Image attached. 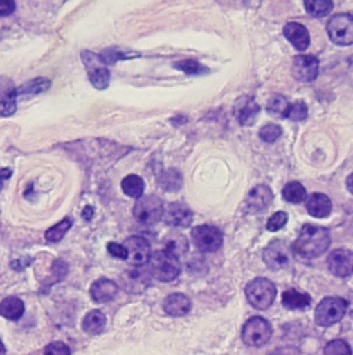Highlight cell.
Here are the masks:
<instances>
[{
    "instance_id": "36",
    "label": "cell",
    "mask_w": 353,
    "mask_h": 355,
    "mask_svg": "<svg viewBox=\"0 0 353 355\" xmlns=\"http://www.w3.org/2000/svg\"><path fill=\"white\" fill-rule=\"evenodd\" d=\"M307 116H308V107L304 101H296L294 104H290V110L287 115L289 119L294 122H301L307 119Z\"/></svg>"
},
{
    "instance_id": "38",
    "label": "cell",
    "mask_w": 353,
    "mask_h": 355,
    "mask_svg": "<svg viewBox=\"0 0 353 355\" xmlns=\"http://www.w3.org/2000/svg\"><path fill=\"white\" fill-rule=\"evenodd\" d=\"M44 355H71V350L62 342H53L44 349Z\"/></svg>"
},
{
    "instance_id": "4",
    "label": "cell",
    "mask_w": 353,
    "mask_h": 355,
    "mask_svg": "<svg viewBox=\"0 0 353 355\" xmlns=\"http://www.w3.org/2000/svg\"><path fill=\"white\" fill-rule=\"evenodd\" d=\"M148 263L152 275L162 282L174 281L181 272V264L178 259L166 253L165 250H159L155 254H151Z\"/></svg>"
},
{
    "instance_id": "29",
    "label": "cell",
    "mask_w": 353,
    "mask_h": 355,
    "mask_svg": "<svg viewBox=\"0 0 353 355\" xmlns=\"http://www.w3.org/2000/svg\"><path fill=\"white\" fill-rule=\"evenodd\" d=\"M289 110H290L289 100L280 94L271 97V100L268 101V105H266L268 114H271L272 116H278V118H287Z\"/></svg>"
},
{
    "instance_id": "26",
    "label": "cell",
    "mask_w": 353,
    "mask_h": 355,
    "mask_svg": "<svg viewBox=\"0 0 353 355\" xmlns=\"http://www.w3.org/2000/svg\"><path fill=\"white\" fill-rule=\"evenodd\" d=\"M51 86V82L46 78H36L32 79L26 83H24L22 86H19L17 89V97H30V96H36L40 93H44L46 90H48Z\"/></svg>"
},
{
    "instance_id": "23",
    "label": "cell",
    "mask_w": 353,
    "mask_h": 355,
    "mask_svg": "<svg viewBox=\"0 0 353 355\" xmlns=\"http://www.w3.org/2000/svg\"><path fill=\"white\" fill-rule=\"evenodd\" d=\"M282 303L289 310H304L311 306V297L296 289H289L283 293Z\"/></svg>"
},
{
    "instance_id": "39",
    "label": "cell",
    "mask_w": 353,
    "mask_h": 355,
    "mask_svg": "<svg viewBox=\"0 0 353 355\" xmlns=\"http://www.w3.org/2000/svg\"><path fill=\"white\" fill-rule=\"evenodd\" d=\"M107 248H108V252H109L114 257L120 259V260H127V250L125 249L123 245L116 243V242H109Z\"/></svg>"
},
{
    "instance_id": "12",
    "label": "cell",
    "mask_w": 353,
    "mask_h": 355,
    "mask_svg": "<svg viewBox=\"0 0 353 355\" xmlns=\"http://www.w3.org/2000/svg\"><path fill=\"white\" fill-rule=\"evenodd\" d=\"M127 250V260L133 266H144L151 259V246L143 236H130L123 243Z\"/></svg>"
},
{
    "instance_id": "17",
    "label": "cell",
    "mask_w": 353,
    "mask_h": 355,
    "mask_svg": "<svg viewBox=\"0 0 353 355\" xmlns=\"http://www.w3.org/2000/svg\"><path fill=\"white\" fill-rule=\"evenodd\" d=\"M17 111V89L10 79L0 80V116H11Z\"/></svg>"
},
{
    "instance_id": "32",
    "label": "cell",
    "mask_w": 353,
    "mask_h": 355,
    "mask_svg": "<svg viewBox=\"0 0 353 355\" xmlns=\"http://www.w3.org/2000/svg\"><path fill=\"white\" fill-rule=\"evenodd\" d=\"M174 67L181 69L182 72L185 73H189V75H204V73H208V68L201 65L199 61L196 60H181L174 64Z\"/></svg>"
},
{
    "instance_id": "22",
    "label": "cell",
    "mask_w": 353,
    "mask_h": 355,
    "mask_svg": "<svg viewBox=\"0 0 353 355\" xmlns=\"http://www.w3.org/2000/svg\"><path fill=\"white\" fill-rule=\"evenodd\" d=\"M24 311H25V306L22 300L15 296H8L3 299L0 303V314L6 320L17 321L24 315Z\"/></svg>"
},
{
    "instance_id": "27",
    "label": "cell",
    "mask_w": 353,
    "mask_h": 355,
    "mask_svg": "<svg viewBox=\"0 0 353 355\" xmlns=\"http://www.w3.org/2000/svg\"><path fill=\"white\" fill-rule=\"evenodd\" d=\"M145 189L144 180L137 175H130L122 180V191L132 198H141Z\"/></svg>"
},
{
    "instance_id": "42",
    "label": "cell",
    "mask_w": 353,
    "mask_h": 355,
    "mask_svg": "<svg viewBox=\"0 0 353 355\" xmlns=\"http://www.w3.org/2000/svg\"><path fill=\"white\" fill-rule=\"evenodd\" d=\"M4 353H6V349H4V346H3V343L0 340V355H4Z\"/></svg>"
},
{
    "instance_id": "8",
    "label": "cell",
    "mask_w": 353,
    "mask_h": 355,
    "mask_svg": "<svg viewBox=\"0 0 353 355\" xmlns=\"http://www.w3.org/2000/svg\"><path fill=\"white\" fill-rule=\"evenodd\" d=\"M192 241L194 246L204 253L217 252L224 242L221 231L210 224L197 225L192 230Z\"/></svg>"
},
{
    "instance_id": "16",
    "label": "cell",
    "mask_w": 353,
    "mask_h": 355,
    "mask_svg": "<svg viewBox=\"0 0 353 355\" xmlns=\"http://www.w3.org/2000/svg\"><path fill=\"white\" fill-rule=\"evenodd\" d=\"M235 116L243 126H250L254 123L260 114V105L251 97H240L235 104Z\"/></svg>"
},
{
    "instance_id": "11",
    "label": "cell",
    "mask_w": 353,
    "mask_h": 355,
    "mask_svg": "<svg viewBox=\"0 0 353 355\" xmlns=\"http://www.w3.org/2000/svg\"><path fill=\"white\" fill-rule=\"evenodd\" d=\"M291 72L300 82H314L319 75V61L314 55H297L293 60Z\"/></svg>"
},
{
    "instance_id": "14",
    "label": "cell",
    "mask_w": 353,
    "mask_h": 355,
    "mask_svg": "<svg viewBox=\"0 0 353 355\" xmlns=\"http://www.w3.org/2000/svg\"><path fill=\"white\" fill-rule=\"evenodd\" d=\"M330 271L340 278L350 277L352 274L353 254L348 249H337L329 256Z\"/></svg>"
},
{
    "instance_id": "35",
    "label": "cell",
    "mask_w": 353,
    "mask_h": 355,
    "mask_svg": "<svg viewBox=\"0 0 353 355\" xmlns=\"http://www.w3.org/2000/svg\"><path fill=\"white\" fill-rule=\"evenodd\" d=\"M325 355H352V350L345 340H333L325 347Z\"/></svg>"
},
{
    "instance_id": "20",
    "label": "cell",
    "mask_w": 353,
    "mask_h": 355,
    "mask_svg": "<svg viewBox=\"0 0 353 355\" xmlns=\"http://www.w3.org/2000/svg\"><path fill=\"white\" fill-rule=\"evenodd\" d=\"M333 203L332 199L325 193H312L307 199V210L312 217L325 218L332 213Z\"/></svg>"
},
{
    "instance_id": "31",
    "label": "cell",
    "mask_w": 353,
    "mask_h": 355,
    "mask_svg": "<svg viewBox=\"0 0 353 355\" xmlns=\"http://www.w3.org/2000/svg\"><path fill=\"white\" fill-rule=\"evenodd\" d=\"M71 227H72V220L69 217H66V218L61 220L58 224H55L51 228H48L46 231L44 236H46V239L48 242H58V241H61L64 238V235L69 231Z\"/></svg>"
},
{
    "instance_id": "25",
    "label": "cell",
    "mask_w": 353,
    "mask_h": 355,
    "mask_svg": "<svg viewBox=\"0 0 353 355\" xmlns=\"http://www.w3.org/2000/svg\"><path fill=\"white\" fill-rule=\"evenodd\" d=\"M188 239L179 234V232H170L166 238H165V252L174 256V257H179L183 256L188 252Z\"/></svg>"
},
{
    "instance_id": "34",
    "label": "cell",
    "mask_w": 353,
    "mask_h": 355,
    "mask_svg": "<svg viewBox=\"0 0 353 355\" xmlns=\"http://www.w3.org/2000/svg\"><path fill=\"white\" fill-rule=\"evenodd\" d=\"M260 139L265 143H275L282 136V128L275 123H268L260 129Z\"/></svg>"
},
{
    "instance_id": "30",
    "label": "cell",
    "mask_w": 353,
    "mask_h": 355,
    "mask_svg": "<svg viewBox=\"0 0 353 355\" xmlns=\"http://www.w3.org/2000/svg\"><path fill=\"white\" fill-rule=\"evenodd\" d=\"M304 6L312 17L318 18L327 15L334 7L332 0H305Z\"/></svg>"
},
{
    "instance_id": "41",
    "label": "cell",
    "mask_w": 353,
    "mask_h": 355,
    "mask_svg": "<svg viewBox=\"0 0 353 355\" xmlns=\"http://www.w3.org/2000/svg\"><path fill=\"white\" fill-rule=\"evenodd\" d=\"M271 355H300L298 354V350L294 349V347H283V349H279L276 352H273Z\"/></svg>"
},
{
    "instance_id": "40",
    "label": "cell",
    "mask_w": 353,
    "mask_h": 355,
    "mask_svg": "<svg viewBox=\"0 0 353 355\" xmlns=\"http://www.w3.org/2000/svg\"><path fill=\"white\" fill-rule=\"evenodd\" d=\"M15 10V1L12 0H0V17L12 14Z\"/></svg>"
},
{
    "instance_id": "2",
    "label": "cell",
    "mask_w": 353,
    "mask_h": 355,
    "mask_svg": "<svg viewBox=\"0 0 353 355\" xmlns=\"http://www.w3.org/2000/svg\"><path fill=\"white\" fill-rule=\"evenodd\" d=\"M276 286L266 278H255L246 286V297L248 303L258 310L269 309L276 299Z\"/></svg>"
},
{
    "instance_id": "28",
    "label": "cell",
    "mask_w": 353,
    "mask_h": 355,
    "mask_svg": "<svg viewBox=\"0 0 353 355\" xmlns=\"http://www.w3.org/2000/svg\"><path fill=\"white\" fill-rule=\"evenodd\" d=\"M283 198L290 203H301L307 199V189L298 181H291L282 191Z\"/></svg>"
},
{
    "instance_id": "13",
    "label": "cell",
    "mask_w": 353,
    "mask_h": 355,
    "mask_svg": "<svg viewBox=\"0 0 353 355\" xmlns=\"http://www.w3.org/2000/svg\"><path fill=\"white\" fill-rule=\"evenodd\" d=\"M273 200V192L268 185H257L254 187L247 199H246V210L248 213H260L265 209H268V206L271 205V202Z\"/></svg>"
},
{
    "instance_id": "18",
    "label": "cell",
    "mask_w": 353,
    "mask_h": 355,
    "mask_svg": "<svg viewBox=\"0 0 353 355\" xmlns=\"http://www.w3.org/2000/svg\"><path fill=\"white\" fill-rule=\"evenodd\" d=\"M283 33L297 50H305L309 47L311 36L305 25L300 22H287L283 28Z\"/></svg>"
},
{
    "instance_id": "5",
    "label": "cell",
    "mask_w": 353,
    "mask_h": 355,
    "mask_svg": "<svg viewBox=\"0 0 353 355\" xmlns=\"http://www.w3.org/2000/svg\"><path fill=\"white\" fill-rule=\"evenodd\" d=\"M82 60L86 65L87 75L91 85L98 90H105L109 86V79H111L105 58H102L101 55L93 51L86 50L82 53Z\"/></svg>"
},
{
    "instance_id": "7",
    "label": "cell",
    "mask_w": 353,
    "mask_h": 355,
    "mask_svg": "<svg viewBox=\"0 0 353 355\" xmlns=\"http://www.w3.org/2000/svg\"><path fill=\"white\" fill-rule=\"evenodd\" d=\"M272 336V327L271 324L261 318V317H253L247 320V322L243 325L242 329V339L247 346L260 347L269 342Z\"/></svg>"
},
{
    "instance_id": "1",
    "label": "cell",
    "mask_w": 353,
    "mask_h": 355,
    "mask_svg": "<svg viewBox=\"0 0 353 355\" xmlns=\"http://www.w3.org/2000/svg\"><path fill=\"white\" fill-rule=\"evenodd\" d=\"M332 236L329 230L312 224H305L293 243V253L297 259L314 260L322 256L330 246Z\"/></svg>"
},
{
    "instance_id": "37",
    "label": "cell",
    "mask_w": 353,
    "mask_h": 355,
    "mask_svg": "<svg viewBox=\"0 0 353 355\" xmlns=\"http://www.w3.org/2000/svg\"><path fill=\"white\" fill-rule=\"evenodd\" d=\"M287 220H289V216H287L286 211H276L275 214H272V216L269 217L268 224H266V228H268L269 231H272V232H276V231L282 230V228L286 225Z\"/></svg>"
},
{
    "instance_id": "6",
    "label": "cell",
    "mask_w": 353,
    "mask_h": 355,
    "mask_svg": "<svg viewBox=\"0 0 353 355\" xmlns=\"http://www.w3.org/2000/svg\"><path fill=\"white\" fill-rule=\"evenodd\" d=\"M165 205L162 199L156 195H147L138 198V200L134 205L133 213L134 217L143 223V224H156L163 217Z\"/></svg>"
},
{
    "instance_id": "10",
    "label": "cell",
    "mask_w": 353,
    "mask_h": 355,
    "mask_svg": "<svg viewBox=\"0 0 353 355\" xmlns=\"http://www.w3.org/2000/svg\"><path fill=\"white\" fill-rule=\"evenodd\" d=\"M264 261L271 270H282L290 263L289 246L282 239L272 241L264 250Z\"/></svg>"
},
{
    "instance_id": "21",
    "label": "cell",
    "mask_w": 353,
    "mask_h": 355,
    "mask_svg": "<svg viewBox=\"0 0 353 355\" xmlns=\"http://www.w3.org/2000/svg\"><path fill=\"white\" fill-rule=\"evenodd\" d=\"M165 311L172 317H182L190 311V300L182 293H173L165 300Z\"/></svg>"
},
{
    "instance_id": "3",
    "label": "cell",
    "mask_w": 353,
    "mask_h": 355,
    "mask_svg": "<svg viewBox=\"0 0 353 355\" xmlns=\"http://www.w3.org/2000/svg\"><path fill=\"white\" fill-rule=\"evenodd\" d=\"M348 309L347 300L341 297H326L323 299L315 310L316 324L320 327H332L340 322Z\"/></svg>"
},
{
    "instance_id": "15",
    "label": "cell",
    "mask_w": 353,
    "mask_h": 355,
    "mask_svg": "<svg viewBox=\"0 0 353 355\" xmlns=\"http://www.w3.org/2000/svg\"><path fill=\"white\" fill-rule=\"evenodd\" d=\"M163 218L169 225L173 227H188L190 225L192 220H193V214L192 210L181 203V202H173L170 205L166 206V209L163 210Z\"/></svg>"
},
{
    "instance_id": "33",
    "label": "cell",
    "mask_w": 353,
    "mask_h": 355,
    "mask_svg": "<svg viewBox=\"0 0 353 355\" xmlns=\"http://www.w3.org/2000/svg\"><path fill=\"white\" fill-rule=\"evenodd\" d=\"M161 185L165 189L170 191V192L178 191L182 185V178H181L179 172H176L174 169H170V171L165 172L163 176L161 178Z\"/></svg>"
},
{
    "instance_id": "19",
    "label": "cell",
    "mask_w": 353,
    "mask_h": 355,
    "mask_svg": "<svg viewBox=\"0 0 353 355\" xmlns=\"http://www.w3.org/2000/svg\"><path fill=\"white\" fill-rule=\"evenodd\" d=\"M118 292V285L107 278L97 279L90 288V295L96 303H108L116 297Z\"/></svg>"
},
{
    "instance_id": "24",
    "label": "cell",
    "mask_w": 353,
    "mask_h": 355,
    "mask_svg": "<svg viewBox=\"0 0 353 355\" xmlns=\"http://www.w3.org/2000/svg\"><path fill=\"white\" fill-rule=\"evenodd\" d=\"M105 325H107V317H105V314H104L102 311H100V310H93V311H90V313L84 317V320H83V322H82L83 331H84L86 334H90V335H98V334H101V332L104 331Z\"/></svg>"
},
{
    "instance_id": "9",
    "label": "cell",
    "mask_w": 353,
    "mask_h": 355,
    "mask_svg": "<svg viewBox=\"0 0 353 355\" xmlns=\"http://www.w3.org/2000/svg\"><path fill=\"white\" fill-rule=\"evenodd\" d=\"M330 39L338 46H351L353 43V18L351 14H336L327 24Z\"/></svg>"
}]
</instances>
